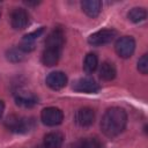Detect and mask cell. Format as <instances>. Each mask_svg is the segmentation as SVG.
<instances>
[{
    "label": "cell",
    "mask_w": 148,
    "mask_h": 148,
    "mask_svg": "<svg viewBox=\"0 0 148 148\" xmlns=\"http://www.w3.org/2000/svg\"><path fill=\"white\" fill-rule=\"evenodd\" d=\"M65 44V34L62 29L56 28L53 29L45 39V46L46 47H53L58 50H62V46Z\"/></svg>",
    "instance_id": "9c48e42d"
},
{
    "label": "cell",
    "mask_w": 148,
    "mask_h": 148,
    "mask_svg": "<svg viewBox=\"0 0 148 148\" xmlns=\"http://www.w3.org/2000/svg\"><path fill=\"white\" fill-rule=\"evenodd\" d=\"M46 84L53 90H60L67 84V76L64 72H52L46 76Z\"/></svg>",
    "instance_id": "30bf717a"
},
{
    "label": "cell",
    "mask_w": 148,
    "mask_h": 148,
    "mask_svg": "<svg viewBox=\"0 0 148 148\" xmlns=\"http://www.w3.org/2000/svg\"><path fill=\"white\" fill-rule=\"evenodd\" d=\"M15 102L17 105L22 108H32L38 103V98L30 91L20 90L15 95Z\"/></svg>",
    "instance_id": "8fae6325"
},
{
    "label": "cell",
    "mask_w": 148,
    "mask_h": 148,
    "mask_svg": "<svg viewBox=\"0 0 148 148\" xmlns=\"http://www.w3.org/2000/svg\"><path fill=\"white\" fill-rule=\"evenodd\" d=\"M5 126L14 133H28L35 127V120L34 118L10 114L6 118Z\"/></svg>",
    "instance_id": "7a4b0ae2"
},
{
    "label": "cell",
    "mask_w": 148,
    "mask_h": 148,
    "mask_svg": "<svg viewBox=\"0 0 148 148\" xmlns=\"http://www.w3.org/2000/svg\"><path fill=\"white\" fill-rule=\"evenodd\" d=\"M138 69L142 74H147L148 73V56L147 54H143L139 59V61H138Z\"/></svg>",
    "instance_id": "44dd1931"
},
{
    "label": "cell",
    "mask_w": 148,
    "mask_h": 148,
    "mask_svg": "<svg viewBox=\"0 0 148 148\" xmlns=\"http://www.w3.org/2000/svg\"><path fill=\"white\" fill-rule=\"evenodd\" d=\"M10 24L15 30H22L29 24V14L24 8H15L10 14Z\"/></svg>",
    "instance_id": "8992f818"
},
{
    "label": "cell",
    "mask_w": 148,
    "mask_h": 148,
    "mask_svg": "<svg viewBox=\"0 0 148 148\" xmlns=\"http://www.w3.org/2000/svg\"><path fill=\"white\" fill-rule=\"evenodd\" d=\"M79 148H102V143L97 138H86L80 142Z\"/></svg>",
    "instance_id": "ffe728a7"
},
{
    "label": "cell",
    "mask_w": 148,
    "mask_h": 148,
    "mask_svg": "<svg viewBox=\"0 0 148 148\" xmlns=\"http://www.w3.org/2000/svg\"><path fill=\"white\" fill-rule=\"evenodd\" d=\"M3 110H5V103H3L2 99H0V118H1V116L3 113Z\"/></svg>",
    "instance_id": "7402d4cb"
},
{
    "label": "cell",
    "mask_w": 148,
    "mask_h": 148,
    "mask_svg": "<svg viewBox=\"0 0 148 148\" xmlns=\"http://www.w3.org/2000/svg\"><path fill=\"white\" fill-rule=\"evenodd\" d=\"M95 121V112L91 108L84 106L76 111L75 113V123L81 127H89Z\"/></svg>",
    "instance_id": "ba28073f"
},
{
    "label": "cell",
    "mask_w": 148,
    "mask_h": 148,
    "mask_svg": "<svg viewBox=\"0 0 148 148\" xmlns=\"http://www.w3.org/2000/svg\"><path fill=\"white\" fill-rule=\"evenodd\" d=\"M60 54H61L60 50L45 46V49H44V51L42 53V62L45 66H54V65L58 64Z\"/></svg>",
    "instance_id": "4fadbf2b"
},
{
    "label": "cell",
    "mask_w": 148,
    "mask_h": 148,
    "mask_svg": "<svg viewBox=\"0 0 148 148\" xmlns=\"http://www.w3.org/2000/svg\"><path fill=\"white\" fill-rule=\"evenodd\" d=\"M40 119L43 124H45L46 126H57L62 123L64 113L58 108L49 106L43 109V111L40 112Z\"/></svg>",
    "instance_id": "277c9868"
},
{
    "label": "cell",
    "mask_w": 148,
    "mask_h": 148,
    "mask_svg": "<svg viewBox=\"0 0 148 148\" xmlns=\"http://www.w3.org/2000/svg\"><path fill=\"white\" fill-rule=\"evenodd\" d=\"M126 124H127L126 112L120 108H111L106 110L104 116L102 117L101 130L106 136L114 138L125 130Z\"/></svg>",
    "instance_id": "6da1fadb"
},
{
    "label": "cell",
    "mask_w": 148,
    "mask_h": 148,
    "mask_svg": "<svg viewBox=\"0 0 148 148\" xmlns=\"http://www.w3.org/2000/svg\"><path fill=\"white\" fill-rule=\"evenodd\" d=\"M64 143V134L60 132H50L44 136L45 148H61Z\"/></svg>",
    "instance_id": "9a60e30c"
},
{
    "label": "cell",
    "mask_w": 148,
    "mask_h": 148,
    "mask_svg": "<svg viewBox=\"0 0 148 148\" xmlns=\"http://www.w3.org/2000/svg\"><path fill=\"white\" fill-rule=\"evenodd\" d=\"M117 71L116 67L112 62L110 61H104L102 62L101 67H99V77L104 81H111L116 77Z\"/></svg>",
    "instance_id": "2e32d148"
},
{
    "label": "cell",
    "mask_w": 148,
    "mask_h": 148,
    "mask_svg": "<svg viewBox=\"0 0 148 148\" xmlns=\"http://www.w3.org/2000/svg\"><path fill=\"white\" fill-rule=\"evenodd\" d=\"M127 16H128L130 21H132L134 23H139L147 17V12L142 7H134L128 12Z\"/></svg>",
    "instance_id": "ac0fdd59"
},
{
    "label": "cell",
    "mask_w": 148,
    "mask_h": 148,
    "mask_svg": "<svg viewBox=\"0 0 148 148\" xmlns=\"http://www.w3.org/2000/svg\"><path fill=\"white\" fill-rule=\"evenodd\" d=\"M43 31H44V28H40V29H38V30H35V31H32V32L25 35V36L22 38V40H21L18 47H20L24 53L31 52V51L35 49V42H36L37 38L43 34Z\"/></svg>",
    "instance_id": "7c38bea8"
},
{
    "label": "cell",
    "mask_w": 148,
    "mask_h": 148,
    "mask_svg": "<svg viewBox=\"0 0 148 148\" xmlns=\"http://www.w3.org/2000/svg\"><path fill=\"white\" fill-rule=\"evenodd\" d=\"M82 10L89 16V17H96L101 13L102 2L99 0H84L81 2Z\"/></svg>",
    "instance_id": "5bb4252c"
},
{
    "label": "cell",
    "mask_w": 148,
    "mask_h": 148,
    "mask_svg": "<svg viewBox=\"0 0 148 148\" xmlns=\"http://www.w3.org/2000/svg\"><path fill=\"white\" fill-rule=\"evenodd\" d=\"M98 66V58L95 53H88L83 61V69L87 74H91Z\"/></svg>",
    "instance_id": "e0dca14e"
},
{
    "label": "cell",
    "mask_w": 148,
    "mask_h": 148,
    "mask_svg": "<svg viewBox=\"0 0 148 148\" xmlns=\"http://www.w3.org/2000/svg\"><path fill=\"white\" fill-rule=\"evenodd\" d=\"M114 50L117 54L121 58H130L135 50V40L131 36L119 37L114 44Z\"/></svg>",
    "instance_id": "3957f363"
},
{
    "label": "cell",
    "mask_w": 148,
    "mask_h": 148,
    "mask_svg": "<svg viewBox=\"0 0 148 148\" xmlns=\"http://www.w3.org/2000/svg\"><path fill=\"white\" fill-rule=\"evenodd\" d=\"M117 37V31L113 29H103L99 31H96L95 34L90 35L88 38V43L92 46H101L105 45L110 42H112Z\"/></svg>",
    "instance_id": "5b68a950"
},
{
    "label": "cell",
    "mask_w": 148,
    "mask_h": 148,
    "mask_svg": "<svg viewBox=\"0 0 148 148\" xmlns=\"http://www.w3.org/2000/svg\"><path fill=\"white\" fill-rule=\"evenodd\" d=\"M6 56H7V59L12 62H18V61H22L24 59V52L18 46L9 49L6 53Z\"/></svg>",
    "instance_id": "d6986e66"
},
{
    "label": "cell",
    "mask_w": 148,
    "mask_h": 148,
    "mask_svg": "<svg viewBox=\"0 0 148 148\" xmlns=\"http://www.w3.org/2000/svg\"><path fill=\"white\" fill-rule=\"evenodd\" d=\"M73 89L75 91H79V92L94 94V92H97L101 89V87L95 80H92L90 77H82V79H79L74 82Z\"/></svg>",
    "instance_id": "52a82bcc"
}]
</instances>
